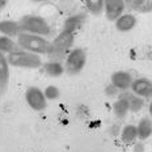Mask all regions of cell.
Wrapping results in <instances>:
<instances>
[{
  "label": "cell",
  "instance_id": "obj_11",
  "mask_svg": "<svg viewBox=\"0 0 152 152\" xmlns=\"http://www.w3.org/2000/svg\"><path fill=\"white\" fill-rule=\"evenodd\" d=\"M11 77V66L8 63L7 55L0 53V93H4L8 87Z\"/></svg>",
  "mask_w": 152,
  "mask_h": 152
},
{
  "label": "cell",
  "instance_id": "obj_8",
  "mask_svg": "<svg viewBox=\"0 0 152 152\" xmlns=\"http://www.w3.org/2000/svg\"><path fill=\"white\" fill-rule=\"evenodd\" d=\"M131 93L139 96L142 99H151L152 100V80L147 77H137L132 80L131 84Z\"/></svg>",
  "mask_w": 152,
  "mask_h": 152
},
{
  "label": "cell",
  "instance_id": "obj_17",
  "mask_svg": "<svg viewBox=\"0 0 152 152\" xmlns=\"http://www.w3.org/2000/svg\"><path fill=\"white\" fill-rule=\"evenodd\" d=\"M121 139L126 144H134L138 140V132L135 125H126L121 131Z\"/></svg>",
  "mask_w": 152,
  "mask_h": 152
},
{
  "label": "cell",
  "instance_id": "obj_24",
  "mask_svg": "<svg viewBox=\"0 0 152 152\" xmlns=\"http://www.w3.org/2000/svg\"><path fill=\"white\" fill-rule=\"evenodd\" d=\"M7 1H8V0H0V11H1V9L7 5Z\"/></svg>",
  "mask_w": 152,
  "mask_h": 152
},
{
  "label": "cell",
  "instance_id": "obj_16",
  "mask_svg": "<svg viewBox=\"0 0 152 152\" xmlns=\"http://www.w3.org/2000/svg\"><path fill=\"white\" fill-rule=\"evenodd\" d=\"M137 126V132H138V139L140 142L147 140L152 135V119L150 117H143L140 121L138 122Z\"/></svg>",
  "mask_w": 152,
  "mask_h": 152
},
{
  "label": "cell",
  "instance_id": "obj_1",
  "mask_svg": "<svg viewBox=\"0 0 152 152\" xmlns=\"http://www.w3.org/2000/svg\"><path fill=\"white\" fill-rule=\"evenodd\" d=\"M16 42H17L18 49L25 50L37 55H47L50 46V41L46 37L42 36H36V34L25 33L21 31L17 37H16Z\"/></svg>",
  "mask_w": 152,
  "mask_h": 152
},
{
  "label": "cell",
  "instance_id": "obj_19",
  "mask_svg": "<svg viewBox=\"0 0 152 152\" xmlns=\"http://www.w3.org/2000/svg\"><path fill=\"white\" fill-rule=\"evenodd\" d=\"M126 97H127L129 109L131 113H138L144 109V106H145L144 99H142V97H139V96H135L134 93H126Z\"/></svg>",
  "mask_w": 152,
  "mask_h": 152
},
{
  "label": "cell",
  "instance_id": "obj_2",
  "mask_svg": "<svg viewBox=\"0 0 152 152\" xmlns=\"http://www.w3.org/2000/svg\"><path fill=\"white\" fill-rule=\"evenodd\" d=\"M74 42H75V33L62 29L58 36L54 38L53 41H50L47 55L50 56V59L61 61L74 47Z\"/></svg>",
  "mask_w": 152,
  "mask_h": 152
},
{
  "label": "cell",
  "instance_id": "obj_5",
  "mask_svg": "<svg viewBox=\"0 0 152 152\" xmlns=\"http://www.w3.org/2000/svg\"><path fill=\"white\" fill-rule=\"evenodd\" d=\"M87 64V51L81 47H72L64 56V71L69 75H79Z\"/></svg>",
  "mask_w": 152,
  "mask_h": 152
},
{
  "label": "cell",
  "instance_id": "obj_13",
  "mask_svg": "<svg viewBox=\"0 0 152 152\" xmlns=\"http://www.w3.org/2000/svg\"><path fill=\"white\" fill-rule=\"evenodd\" d=\"M41 68H42V71L45 72L47 76H50V77H61V76L66 72L63 63L61 61H54V59L43 62V64Z\"/></svg>",
  "mask_w": 152,
  "mask_h": 152
},
{
  "label": "cell",
  "instance_id": "obj_20",
  "mask_svg": "<svg viewBox=\"0 0 152 152\" xmlns=\"http://www.w3.org/2000/svg\"><path fill=\"white\" fill-rule=\"evenodd\" d=\"M87 11L93 16H101L104 13L105 0H84Z\"/></svg>",
  "mask_w": 152,
  "mask_h": 152
},
{
  "label": "cell",
  "instance_id": "obj_9",
  "mask_svg": "<svg viewBox=\"0 0 152 152\" xmlns=\"http://www.w3.org/2000/svg\"><path fill=\"white\" fill-rule=\"evenodd\" d=\"M126 11L125 0H105L104 13L109 21H115L119 16H122Z\"/></svg>",
  "mask_w": 152,
  "mask_h": 152
},
{
  "label": "cell",
  "instance_id": "obj_18",
  "mask_svg": "<svg viewBox=\"0 0 152 152\" xmlns=\"http://www.w3.org/2000/svg\"><path fill=\"white\" fill-rule=\"evenodd\" d=\"M18 49L17 42L15 38L11 37H5V36H0V53L8 55V54L16 51Z\"/></svg>",
  "mask_w": 152,
  "mask_h": 152
},
{
  "label": "cell",
  "instance_id": "obj_3",
  "mask_svg": "<svg viewBox=\"0 0 152 152\" xmlns=\"http://www.w3.org/2000/svg\"><path fill=\"white\" fill-rule=\"evenodd\" d=\"M21 31L30 34H36V36L49 37L53 33V29L47 20L42 16L38 15H25L18 20Z\"/></svg>",
  "mask_w": 152,
  "mask_h": 152
},
{
  "label": "cell",
  "instance_id": "obj_23",
  "mask_svg": "<svg viewBox=\"0 0 152 152\" xmlns=\"http://www.w3.org/2000/svg\"><path fill=\"white\" fill-rule=\"evenodd\" d=\"M132 150H134V152H144L145 147H144V144L139 140V142H137V143H134V145H132Z\"/></svg>",
  "mask_w": 152,
  "mask_h": 152
},
{
  "label": "cell",
  "instance_id": "obj_4",
  "mask_svg": "<svg viewBox=\"0 0 152 152\" xmlns=\"http://www.w3.org/2000/svg\"><path fill=\"white\" fill-rule=\"evenodd\" d=\"M8 63L11 67L25 68V69H38L42 67V58L37 54L25 51V50L17 49L16 51L7 55Z\"/></svg>",
  "mask_w": 152,
  "mask_h": 152
},
{
  "label": "cell",
  "instance_id": "obj_26",
  "mask_svg": "<svg viewBox=\"0 0 152 152\" xmlns=\"http://www.w3.org/2000/svg\"><path fill=\"white\" fill-rule=\"evenodd\" d=\"M34 3H46V1H51V0H31Z\"/></svg>",
  "mask_w": 152,
  "mask_h": 152
},
{
  "label": "cell",
  "instance_id": "obj_12",
  "mask_svg": "<svg viewBox=\"0 0 152 152\" xmlns=\"http://www.w3.org/2000/svg\"><path fill=\"white\" fill-rule=\"evenodd\" d=\"M85 18H87V15L81 13V12L68 16V17L64 20V23H63V28H62V29L75 33V31L80 29L81 25L85 23Z\"/></svg>",
  "mask_w": 152,
  "mask_h": 152
},
{
  "label": "cell",
  "instance_id": "obj_10",
  "mask_svg": "<svg viewBox=\"0 0 152 152\" xmlns=\"http://www.w3.org/2000/svg\"><path fill=\"white\" fill-rule=\"evenodd\" d=\"M114 25H115V29L121 33H127V31H131L137 26V17L135 15H132L131 12L130 13H123L122 16H119L115 21H114Z\"/></svg>",
  "mask_w": 152,
  "mask_h": 152
},
{
  "label": "cell",
  "instance_id": "obj_6",
  "mask_svg": "<svg viewBox=\"0 0 152 152\" xmlns=\"http://www.w3.org/2000/svg\"><path fill=\"white\" fill-rule=\"evenodd\" d=\"M25 101L34 112H43L47 107V100L43 91L38 87H29L25 91Z\"/></svg>",
  "mask_w": 152,
  "mask_h": 152
},
{
  "label": "cell",
  "instance_id": "obj_14",
  "mask_svg": "<svg viewBox=\"0 0 152 152\" xmlns=\"http://www.w3.org/2000/svg\"><path fill=\"white\" fill-rule=\"evenodd\" d=\"M21 33L18 21L16 20H1L0 21V36L16 38Z\"/></svg>",
  "mask_w": 152,
  "mask_h": 152
},
{
  "label": "cell",
  "instance_id": "obj_7",
  "mask_svg": "<svg viewBox=\"0 0 152 152\" xmlns=\"http://www.w3.org/2000/svg\"><path fill=\"white\" fill-rule=\"evenodd\" d=\"M132 75L127 71H115L110 76V85L115 88L118 92H126L131 88L132 84Z\"/></svg>",
  "mask_w": 152,
  "mask_h": 152
},
{
  "label": "cell",
  "instance_id": "obj_25",
  "mask_svg": "<svg viewBox=\"0 0 152 152\" xmlns=\"http://www.w3.org/2000/svg\"><path fill=\"white\" fill-rule=\"evenodd\" d=\"M148 113H150V118L152 119V100H151L150 105H148Z\"/></svg>",
  "mask_w": 152,
  "mask_h": 152
},
{
  "label": "cell",
  "instance_id": "obj_22",
  "mask_svg": "<svg viewBox=\"0 0 152 152\" xmlns=\"http://www.w3.org/2000/svg\"><path fill=\"white\" fill-rule=\"evenodd\" d=\"M147 1H148V0H125L126 9H129V11L142 12Z\"/></svg>",
  "mask_w": 152,
  "mask_h": 152
},
{
  "label": "cell",
  "instance_id": "obj_21",
  "mask_svg": "<svg viewBox=\"0 0 152 152\" xmlns=\"http://www.w3.org/2000/svg\"><path fill=\"white\" fill-rule=\"evenodd\" d=\"M43 94H45L47 101H55L61 97V91L56 85H47L43 89Z\"/></svg>",
  "mask_w": 152,
  "mask_h": 152
},
{
  "label": "cell",
  "instance_id": "obj_15",
  "mask_svg": "<svg viewBox=\"0 0 152 152\" xmlns=\"http://www.w3.org/2000/svg\"><path fill=\"white\" fill-rule=\"evenodd\" d=\"M113 113L118 119H123L127 117V114L130 113V109H129V101H127V97H126V93H123L122 96H119L118 99L114 101Z\"/></svg>",
  "mask_w": 152,
  "mask_h": 152
}]
</instances>
